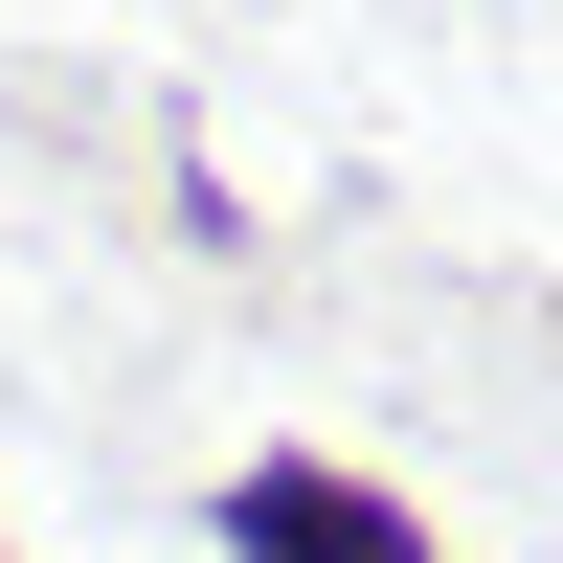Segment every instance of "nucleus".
<instances>
[{
	"label": "nucleus",
	"instance_id": "1",
	"mask_svg": "<svg viewBox=\"0 0 563 563\" xmlns=\"http://www.w3.org/2000/svg\"><path fill=\"white\" fill-rule=\"evenodd\" d=\"M225 541H249V563H429L384 496H339V474H249V496H225Z\"/></svg>",
	"mask_w": 563,
	"mask_h": 563
}]
</instances>
